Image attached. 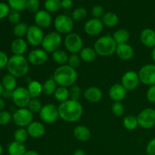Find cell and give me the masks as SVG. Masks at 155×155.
<instances>
[{
	"label": "cell",
	"instance_id": "cell-51",
	"mask_svg": "<svg viewBox=\"0 0 155 155\" xmlns=\"http://www.w3.org/2000/svg\"><path fill=\"white\" fill-rule=\"evenodd\" d=\"M146 153L148 155H155V138L151 139L147 144Z\"/></svg>",
	"mask_w": 155,
	"mask_h": 155
},
{
	"label": "cell",
	"instance_id": "cell-18",
	"mask_svg": "<svg viewBox=\"0 0 155 155\" xmlns=\"http://www.w3.org/2000/svg\"><path fill=\"white\" fill-rule=\"evenodd\" d=\"M127 91L121 83H115L110 86L108 95L114 101H122L127 96Z\"/></svg>",
	"mask_w": 155,
	"mask_h": 155
},
{
	"label": "cell",
	"instance_id": "cell-36",
	"mask_svg": "<svg viewBox=\"0 0 155 155\" xmlns=\"http://www.w3.org/2000/svg\"><path fill=\"white\" fill-rule=\"evenodd\" d=\"M45 10L49 13L57 12L61 8V0H45L44 2Z\"/></svg>",
	"mask_w": 155,
	"mask_h": 155
},
{
	"label": "cell",
	"instance_id": "cell-55",
	"mask_svg": "<svg viewBox=\"0 0 155 155\" xmlns=\"http://www.w3.org/2000/svg\"><path fill=\"white\" fill-rule=\"evenodd\" d=\"M73 155H86V152L82 149H77L74 151Z\"/></svg>",
	"mask_w": 155,
	"mask_h": 155
},
{
	"label": "cell",
	"instance_id": "cell-49",
	"mask_svg": "<svg viewBox=\"0 0 155 155\" xmlns=\"http://www.w3.org/2000/svg\"><path fill=\"white\" fill-rule=\"evenodd\" d=\"M146 98L151 103H155V85L149 86L146 92Z\"/></svg>",
	"mask_w": 155,
	"mask_h": 155
},
{
	"label": "cell",
	"instance_id": "cell-21",
	"mask_svg": "<svg viewBox=\"0 0 155 155\" xmlns=\"http://www.w3.org/2000/svg\"><path fill=\"white\" fill-rule=\"evenodd\" d=\"M117 55L123 61H129L134 56V49L133 46L128 43L117 45L116 49Z\"/></svg>",
	"mask_w": 155,
	"mask_h": 155
},
{
	"label": "cell",
	"instance_id": "cell-27",
	"mask_svg": "<svg viewBox=\"0 0 155 155\" xmlns=\"http://www.w3.org/2000/svg\"><path fill=\"white\" fill-rule=\"evenodd\" d=\"M101 21H102L104 26L107 27H114L117 25L119 22V17L117 15L112 12H108L104 13L103 17L101 18Z\"/></svg>",
	"mask_w": 155,
	"mask_h": 155
},
{
	"label": "cell",
	"instance_id": "cell-28",
	"mask_svg": "<svg viewBox=\"0 0 155 155\" xmlns=\"http://www.w3.org/2000/svg\"><path fill=\"white\" fill-rule=\"evenodd\" d=\"M27 89L32 98H38L42 93V84L36 80L30 81L27 85Z\"/></svg>",
	"mask_w": 155,
	"mask_h": 155
},
{
	"label": "cell",
	"instance_id": "cell-46",
	"mask_svg": "<svg viewBox=\"0 0 155 155\" xmlns=\"http://www.w3.org/2000/svg\"><path fill=\"white\" fill-rule=\"evenodd\" d=\"M12 120V114L8 110L0 111V126H5Z\"/></svg>",
	"mask_w": 155,
	"mask_h": 155
},
{
	"label": "cell",
	"instance_id": "cell-35",
	"mask_svg": "<svg viewBox=\"0 0 155 155\" xmlns=\"http://www.w3.org/2000/svg\"><path fill=\"white\" fill-rule=\"evenodd\" d=\"M29 26L25 22H20L14 26L13 34L16 38H24L26 36Z\"/></svg>",
	"mask_w": 155,
	"mask_h": 155
},
{
	"label": "cell",
	"instance_id": "cell-33",
	"mask_svg": "<svg viewBox=\"0 0 155 155\" xmlns=\"http://www.w3.org/2000/svg\"><path fill=\"white\" fill-rule=\"evenodd\" d=\"M57 83L53 78H50L45 80L42 84V93L45 95H54V92L57 89Z\"/></svg>",
	"mask_w": 155,
	"mask_h": 155
},
{
	"label": "cell",
	"instance_id": "cell-14",
	"mask_svg": "<svg viewBox=\"0 0 155 155\" xmlns=\"http://www.w3.org/2000/svg\"><path fill=\"white\" fill-rule=\"evenodd\" d=\"M140 83L139 74L134 71H128L123 75L121 84L127 91L135 90Z\"/></svg>",
	"mask_w": 155,
	"mask_h": 155
},
{
	"label": "cell",
	"instance_id": "cell-16",
	"mask_svg": "<svg viewBox=\"0 0 155 155\" xmlns=\"http://www.w3.org/2000/svg\"><path fill=\"white\" fill-rule=\"evenodd\" d=\"M104 24L101 19L91 18L88 20L84 24V31L87 35L90 36H95L99 35L104 29Z\"/></svg>",
	"mask_w": 155,
	"mask_h": 155
},
{
	"label": "cell",
	"instance_id": "cell-1",
	"mask_svg": "<svg viewBox=\"0 0 155 155\" xmlns=\"http://www.w3.org/2000/svg\"><path fill=\"white\" fill-rule=\"evenodd\" d=\"M59 117L68 123H76L82 117L83 113V105L79 101L68 99L58 105Z\"/></svg>",
	"mask_w": 155,
	"mask_h": 155
},
{
	"label": "cell",
	"instance_id": "cell-44",
	"mask_svg": "<svg viewBox=\"0 0 155 155\" xmlns=\"http://www.w3.org/2000/svg\"><path fill=\"white\" fill-rule=\"evenodd\" d=\"M7 18H8V21L11 24H14V25H16L17 24L21 22V13H20V12H18V11L11 9Z\"/></svg>",
	"mask_w": 155,
	"mask_h": 155
},
{
	"label": "cell",
	"instance_id": "cell-17",
	"mask_svg": "<svg viewBox=\"0 0 155 155\" xmlns=\"http://www.w3.org/2000/svg\"><path fill=\"white\" fill-rule=\"evenodd\" d=\"M35 25L42 29L48 28L52 24V17L51 13L46 10H39L34 15Z\"/></svg>",
	"mask_w": 155,
	"mask_h": 155
},
{
	"label": "cell",
	"instance_id": "cell-24",
	"mask_svg": "<svg viewBox=\"0 0 155 155\" xmlns=\"http://www.w3.org/2000/svg\"><path fill=\"white\" fill-rule=\"evenodd\" d=\"M73 134L77 140L83 142L89 141L92 136L90 130L84 125L77 126L73 130Z\"/></svg>",
	"mask_w": 155,
	"mask_h": 155
},
{
	"label": "cell",
	"instance_id": "cell-57",
	"mask_svg": "<svg viewBox=\"0 0 155 155\" xmlns=\"http://www.w3.org/2000/svg\"><path fill=\"white\" fill-rule=\"evenodd\" d=\"M151 58H152L153 61H154V64H155V47H154V48H152V51H151Z\"/></svg>",
	"mask_w": 155,
	"mask_h": 155
},
{
	"label": "cell",
	"instance_id": "cell-4",
	"mask_svg": "<svg viewBox=\"0 0 155 155\" xmlns=\"http://www.w3.org/2000/svg\"><path fill=\"white\" fill-rule=\"evenodd\" d=\"M117 44L113 36L107 34L101 36L94 43L93 48L97 54L101 57H108L116 52Z\"/></svg>",
	"mask_w": 155,
	"mask_h": 155
},
{
	"label": "cell",
	"instance_id": "cell-26",
	"mask_svg": "<svg viewBox=\"0 0 155 155\" xmlns=\"http://www.w3.org/2000/svg\"><path fill=\"white\" fill-rule=\"evenodd\" d=\"M27 151L25 145L24 143L13 141L8 146V153L9 155H24Z\"/></svg>",
	"mask_w": 155,
	"mask_h": 155
},
{
	"label": "cell",
	"instance_id": "cell-11",
	"mask_svg": "<svg viewBox=\"0 0 155 155\" xmlns=\"http://www.w3.org/2000/svg\"><path fill=\"white\" fill-rule=\"evenodd\" d=\"M139 126L145 130H149L155 126V109L147 107L142 110L137 116Z\"/></svg>",
	"mask_w": 155,
	"mask_h": 155
},
{
	"label": "cell",
	"instance_id": "cell-60",
	"mask_svg": "<svg viewBox=\"0 0 155 155\" xmlns=\"http://www.w3.org/2000/svg\"><path fill=\"white\" fill-rule=\"evenodd\" d=\"M45 155H50V154H45Z\"/></svg>",
	"mask_w": 155,
	"mask_h": 155
},
{
	"label": "cell",
	"instance_id": "cell-22",
	"mask_svg": "<svg viewBox=\"0 0 155 155\" xmlns=\"http://www.w3.org/2000/svg\"><path fill=\"white\" fill-rule=\"evenodd\" d=\"M28 43L24 38H16L11 44V51L14 55H24L27 51Z\"/></svg>",
	"mask_w": 155,
	"mask_h": 155
},
{
	"label": "cell",
	"instance_id": "cell-42",
	"mask_svg": "<svg viewBox=\"0 0 155 155\" xmlns=\"http://www.w3.org/2000/svg\"><path fill=\"white\" fill-rule=\"evenodd\" d=\"M111 111L114 116L122 117L125 113V107L121 101H114L111 106Z\"/></svg>",
	"mask_w": 155,
	"mask_h": 155
},
{
	"label": "cell",
	"instance_id": "cell-39",
	"mask_svg": "<svg viewBox=\"0 0 155 155\" xmlns=\"http://www.w3.org/2000/svg\"><path fill=\"white\" fill-rule=\"evenodd\" d=\"M87 16V10L84 7H77L74 9L71 14V18L74 21H80Z\"/></svg>",
	"mask_w": 155,
	"mask_h": 155
},
{
	"label": "cell",
	"instance_id": "cell-2",
	"mask_svg": "<svg viewBox=\"0 0 155 155\" xmlns=\"http://www.w3.org/2000/svg\"><path fill=\"white\" fill-rule=\"evenodd\" d=\"M78 74L77 70L68 64L58 67L53 74V79L59 86L71 87L77 81Z\"/></svg>",
	"mask_w": 155,
	"mask_h": 155
},
{
	"label": "cell",
	"instance_id": "cell-3",
	"mask_svg": "<svg viewBox=\"0 0 155 155\" xmlns=\"http://www.w3.org/2000/svg\"><path fill=\"white\" fill-rule=\"evenodd\" d=\"M7 71L16 78H21L27 74L30 70V63L24 55H12L9 58Z\"/></svg>",
	"mask_w": 155,
	"mask_h": 155
},
{
	"label": "cell",
	"instance_id": "cell-58",
	"mask_svg": "<svg viewBox=\"0 0 155 155\" xmlns=\"http://www.w3.org/2000/svg\"><path fill=\"white\" fill-rule=\"evenodd\" d=\"M4 88H3V86L2 84V83L0 82V97L2 96V94H3V92H4Z\"/></svg>",
	"mask_w": 155,
	"mask_h": 155
},
{
	"label": "cell",
	"instance_id": "cell-6",
	"mask_svg": "<svg viewBox=\"0 0 155 155\" xmlns=\"http://www.w3.org/2000/svg\"><path fill=\"white\" fill-rule=\"evenodd\" d=\"M64 44L66 49L71 54H78L83 48V41L81 36L74 32L66 35Z\"/></svg>",
	"mask_w": 155,
	"mask_h": 155
},
{
	"label": "cell",
	"instance_id": "cell-10",
	"mask_svg": "<svg viewBox=\"0 0 155 155\" xmlns=\"http://www.w3.org/2000/svg\"><path fill=\"white\" fill-rule=\"evenodd\" d=\"M31 98L27 88L23 87V86L17 87L12 92V99L15 105L18 108L27 107V105Z\"/></svg>",
	"mask_w": 155,
	"mask_h": 155
},
{
	"label": "cell",
	"instance_id": "cell-5",
	"mask_svg": "<svg viewBox=\"0 0 155 155\" xmlns=\"http://www.w3.org/2000/svg\"><path fill=\"white\" fill-rule=\"evenodd\" d=\"M62 42V37L60 33L51 31L45 35L42 42V49L47 53H53L59 49Z\"/></svg>",
	"mask_w": 155,
	"mask_h": 155
},
{
	"label": "cell",
	"instance_id": "cell-45",
	"mask_svg": "<svg viewBox=\"0 0 155 155\" xmlns=\"http://www.w3.org/2000/svg\"><path fill=\"white\" fill-rule=\"evenodd\" d=\"M81 58L78 54H71L68 58V64L71 68L77 69L81 63Z\"/></svg>",
	"mask_w": 155,
	"mask_h": 155
},
{
	"label": "cell",
	"instance_id": "cell-48",
	"mask_svg": "<svg viewBox=\"0 0 155 155\" xmlns=\"http://www.w3.org/2000/svg\"><path fill=\"white\" fill-rule=\"evenodd\" d=\"M11 8L8 3L0 2V20L7 18Z\"/></svg>",
	"mask_w": 155,
	"mask_h": 155
},
{
	"label": "cell",
	"instance_id": "cell-25",
	"mask_svg": "<svg viewBox=\"0 0 155 155\" xmlns=\"http://www.w3.org/2000/svg\"><path fill=\"white\" fill-rule=\"evenodd\" d=\"M80 58L83 61L86 63H92L96 60L97 53L94 48L91 47H83L81 51L79 53Z\"/></svg>",
	"mask_w": 155,
	"mask_h": 155
},
{
	"label": "cell",
	"instance_id": "cell-37",
	"mask_svg": "<svg viewBox=\"0 0 155 155\" xmlns=\"http://www.w3.org/2000/svg\"><path fill=\"white\" fill-rule=\"evenodd\" d=\"M29 137L28 132L27 129L24 127H18L14 133V139L16 142L20 143H24L27 140Z\"/></svg>",
	"mask_w": 155,
	"mask_h": 155
},
{
	"label": "cell",
	"instance_id": "cell-20",
	"mask_svg": "<svg viewBox=\"0 0 155 155\" xmlns=\"http://www.w3.org/2000/svg\"><path fill=\"white\" fill-rule=\"evenodd\" d=\"M29 136L33 139H39L45 133V127L42 123L39 121H33L27 127Z\"/></svg>",
	"mask_w": 155,
	"mask_h": 155
},
{
	"label": "cell",
	"instance_id": "cell-40",
	"mask_svg": "<svg viewBox=\"0 0 155 155\" xmlns=\"http://www.w3.org/2000/svg\"><path fill=\"white\" fill-rule=\"evenodd\" d=\"M83 95V92L81 87L77 85H74L69 89V95L70 99L74 100V101H79L81 98L82 95Z\"/></svg>",
	"mask_w": 155,
	"mask_h": 155
},
{
	"label": "cell",
	"instance_id": "cell-12",
	"mask_svg": "<svg viewBox=\"0 0 155 155\" xmlns=\"http://www.w3.org/2000/svg\"><path fill=\"white\" fill-rule=\"evenodd\" d=\"M139 77L140 83L151 86L155 85V64H147L139 70Z\"/></svg>",
	"mask_w": 155,
	"mask_h": 155
},
{
	"label": "cell",
	"instance_id": "cell-59",
	"mask_svg": "<svg viewBox=\"0 0 155 155\" xmlns=\"http://www.w3.org/2000/svg\"><path fill=\"white\" fill-rule=\"evenodd\" d=\"M2 153H3V148H2V145L1 144H0V155L2 154Z\"/></svg>",
	"mask_w": 155,
	"mask_h": 155
},
{
	"label": "cell",
	"instance_id": "cell-15",
	"mask_svg": "<svg viewBox=\"0 0 155 155\" xmlns=\"http://www.w3.org/2000/svg\"><path fill=\"white\" fill-rule=\"evenodd\" d=\"M48 53L42 48H35L30 51L27 55V61L30 64L33 66H40L48 60Z\"/></svg>",
	"mask_w": 155,
	"mask_h": 155
},
{
	"label": "cell",
	"instance_id": "cell-29",
	"mask_svg": "<svg viewBox=\"0 0 155 155\" xmlns=\"http://www.w3.org/2000/svg\"><path fill=\"white\" fill-rule=\"evenodd\" d=\"M112 36H113L116 43L117 45H120V44L127 43L128 41L130 40V34L128 30L124 28H120L114 31Z\"/></svg>",
	"mask_w": 155,
	"mask_h": 155
},
{
	"label": "cell",
	"instance_id": "cell-41",
	"mask_svg": "<svg viewBox=\"0 0 155 155\" xmlns=\"http://www.w3.org/2000/svg\"><path fill=\"white\" fill-rule=\"evenodd\" d=\"M42 104L38 98H31L27 105V108L33 114H39L42 108Z\"/></svg>",
	"mask_w": 155,
	"mask_h": 155
},
{
	"label": "cell",
	"instance_id": "cell-54",
	"mask_svg": "<svg viewBox=\"0 0 155 155\" xmlns=\"http://www.w3.org/2000/svg\"><path fill=\"white\" fill-rule=\"evenodd\" d=\"M5 107V102L4 98L0 97V111L4 110Z\"/></svg>",
	"mask_w": 155,
	"mask_h": 155
},
{
	"label": "cell",
	"instance_id": "cell-52",
	"mask_svg": "<svg viewBox=\"0 0 155 155\" xmlns=\"http://www.w3.org/2000/svg\"><path fill=\"white\" fill-rule=\"evenodd\" d=\"M73 6V0H61V8L69 9Z\"/></svg>",
	"mask_w": 155,
	"mask_h": 155
},
{
	"label": "cell",
	"instance_id": "cell-13",
	"mask_svg": "<svg viewBox=\"0 0 155 155\" xmlns=\"http://www.w3.org/2000/svg\"><path fill=\"white\" fill-rule=\"evenodd\" d=\"M43 30L42 28L36 25L29 26L27 35H26V40L27 43L34 47L39 46L42 45V40L44 39Z\"/></svg>",
	"mask_w": 155,
	"mask_h": 155
},
{
	"label": "cell",
	"instance_id": "cell-53",
	"mask_svg": "<svg viewBox=\"0 0 155 155\" xmlns=\"http://www.w3.org/2000/svg\"><path fill=\"white\" fill-rule=\"evenodd\" d=\"M12 91H8V90H4L2 94V98H5V99H10L12 98Z\"/></svg>",
	"mask_w": 155,
	"mask_h": 155
},
{
	"label": "cell",
	"instance_id": "cell-47",
	"mask_svg": "<svg viewBox=\"0 0 155 155\" xmlns=\"http://www.w3.org/2000/svg\"><path fill=\"white\" fill-rule=\"evenodd\" d=\"M91 13H92V17H93L94 18L100 19V18H102L103 15H104V8L101 5H94L93 7H92V11H91Z\"/></svg>",
	"mask_w": 155,
	"mask_h": 155
},
{
	"label": "cell",
	"instance_id": "cell-31",
	"mask_svg": "<svg viewBox=\"0 0 155 155\" xmlns=\"http://www.w3.org/2000/svg\"><path fill=\"white\" fill-rule=\"evenodd\" d=\"M51 57H52L53 61L56 64H58L59 66L68 64L69 55H68V52L65 51L64 50L58 49L57 51H54L53 53H51Z\"/></svg>",
	"mask_w": 155,
	"mask_h": 155
},
{
	"label": "cell",
	"instance_id": "cell-30",
	"mask_svg": "<svg viewBox=\"0 0 155 155\" xmlns=\"http://www.w3.org/2000/svg\"><path fill=\"white\" fill-rule=\"evenodd\" d=\"M2 84L3 88L5 90L12 91L13 92L18 86V83H17V78L12 76V74H7L2 77L1 81Z\"/></svg>",
	"mask_w": 155,
	"mask_h": 155
},
{
	"label": "cell",
	"instance_id": "cell-56",
	"mask_svg": "<svg viewBox=\"0 0 155 155\" xmlns=\"http://www.w3.org/2000/svg\"><path fill=\"white\" fill-rule=\"evenodd\" d=\"M24 155H39V154L34 150H30V151H26Z\"/></svg>",
	"mask_w": 155,
	"mask_h": 155
},
{
	"label": "cell",
	"instance_id": "cell-34",
	"mask_svg": "<svg viewBox=\"0 0 155 155\" xmlns=\"http://www.w3.org/2000/svg\"><path fill=\"white\" fill-rule=\"evenodd\" d=\"M54 97L56 101H59L60 103L64 102L70 98L69 89L63 86H58L54 92Z\"/></svg>",
	"mask_w": 155,
	"mask_h": 155
},
{
	"label": "cell",
	"instance_id": "cell-43",
	"mask_svg": "<svg viewBox=\"0 0 155 155\" xmlns=\"http://www.w3.org/2000/svg\"><path fill=\"white\" fill-rule=\"evenodd\" d=\"M40 8V2L39 0H27L26 10L33 14H36L39 11Z\"/></svg>",
	"mask_w": 155,
	"mask_h": 155
},
{
	"label": "cell",
	"instance_id": "cell-19",
	"mask_svg": "<svg viewBox=\"0 0 155 155\" xmlns=\"http://www.w3.org/2000/svg\"><path fill=\"white\" fill-rule=\"evenodd\" d=\"M85 99L90 103H98L103 97L102 91L96 86H90L86 89L83 92Z\"/></svg>",
	"mask_w": 155,
	"mask_h": 155
},
{
	"label": "cell",
	"instance_id": "cell-8",
	"mask_svg": "<svg viewBox=\"0 0 155 155\" xmlns=\"http://www.w3.org/2000/svg\"><path fill=\"white\" fill-rule=\"evenodd\" d=\"M74 23L72 18L67 15H59L54 18V27L60 34L68 35L74 29Z\"/></svg>",
	"mask_w": 155,
	"mask_h": 155
},
{
	"label": "cell",
	"instance_id": "cell-50",
	"mask_svg": "<svg viewBox=\"0 0 155 155\" xmlns=\"http://www.w3.org/2000/svg\"><path fill=\"white\" fill-rule=\"evenodd\" d=\"M9 58L5 51H0V69H2L7 67L8 63Z\"/></svg>",
	"mask_w": 155,
	"mask_h": 155
},
{
	"label": "cell",
	"instance_id": "cell-23",
	"mask_svg": "<svg viewBox=\"0 0 155 155\" xmlns=\"http://www.w3.org/2000/svg\"><path fill=\"white\" fill-rule=\"evenodd\" d=\"M141 42L148 48L155 47V31L153 29L145 28L140 33Z\"/></svg>",
	"mask_w": 155,
	"mask_h": 155
},
{
	"label": "cell",
	"instance_id": "cell-38",
	"mask_svg": "<svg viewBox=\"0 0 155 155\" xmlns=\"http://www.w3.org/2000/svg\"><path fill=\"white\" fill-rule=\"evenodd\" d=\"M27 2V0H8V5L12 10L21 12L26 10Z\"/></svg>",
	"mask_w": 155,
	"mask_h": 155
},
{
	"label": "cell",
	"instance_id": "cell-9",
	"mask_svg": "<svg viewBox=\"0 0 155 155\" xmlns=\"http://www.w3.org/2000/svg\"><path fill=\"white\" fill-rule=\"evenodd\" d=\"M39 115L41 120L47 124H54L60 117L58 107L54 104H46L42 106Z\"/></svg>",
	"mask_w": 155,
	"mask_h": 155
},
{
	"label": "cell",
	"instance_id": "cell-32",
	"mask_svg": "<svg viewBox=\"0 0 155 155\" xmlns=\"http://www.w3.org/2000/svg\"><path fill=\"white\" fill-rule=\"evenodd\" d=\"M123 125L126 130L130 131L135 130L139 127L137 117L134 115H127L123 120Z\"/></svg>",
	"mask_w": 155,
	"mask_h": 155
},
{
	"label": "cell",
	"instance_id": "cell-7",
	"mask_svg": "<svg viewBox=\"0 0 155 155\" xmlns=\"http://www.w3.org/2000/svg\"><path fill=\"white\" fill-rule=\"evenodd\" d=\"M33 120V114L27 107L18 108L12 114V121L18 127H27Z\"/></svg>",
	"mask_w": 155,
	"mask_h": 155
}]
</instances>
